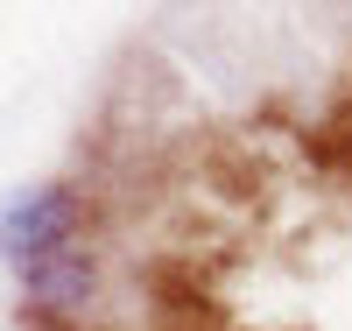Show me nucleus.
<instances>
[{"label": "nucleus", "instance_id": "1", "mask_svg": "<svg viewBox=\"0 0 352 331\" xmlns=\"http://www.w3.org/2000/svg\"><path fill=\"white\" fill-rule=\"evenodd\" d=\"M85 239V204L71 184H28L0 204V261L21 282L28 268H43L50 254H64Z\"/></svg>", "mask_w": 352, "mask_h": 331}, {"label": "nucleus", "instance_id": "2", "mask_svg": "<svg viewBox=\"0 0 352 331\" xmlns=\"http://www.w3.org/2000/svg\"><path fill=\"white\" fill-rule=\"evenodd\" d=\"M14 289H21V310H28V317H85V310L99 303V289H106V268H99V254L78 239V247L50 254L43 268H28Z\"/></svg>", "mask_w": 352, "mask_h": 331}]
</instances>
